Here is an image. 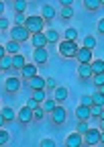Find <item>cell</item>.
<instances>
[{
	"mask_svg": "<svg viewBox=\"0 0 104 147\" xmlns=\"http://www.w3.org/2000/svg\"><path fill=\"white\" fill-rule=\"evenodd\" d=\"M25 27H27V31L33 35V33H41L43 31V27H45V21H43V16L39 14V16H27V21H25Z\"/></svg>",
	"mask_w": 104,
	"mask_h": 147,
	"instance_id": "1",
	"label": "cell"
},
{
	"mask_svg": "<svg viewBox=\"0 0 104 147\" xmlns=\"http://www.w3.org/2000/svg\"><path fill=\"white\" fill-rule=\"evenodd\" d=\"M57 45H59V55L61 57H74L76 55V51H78V43L76 41H57Z\"/></svg>",
	"mask_w": 104,
	"mask_h": 147,
	"instance_id": "2",
	"label": "cell"
},
{
	"mask_svg": "<svg viewBox=\"0 0 104 147\" xmlns=\"http://www.w3.org/2000/svg\"><path fill=\"white\" fill-rule=\"evenodd\" d=\"M82 139H84L86 145H98L102 141V131L100 129H90L88 127V131L82 133Z\"/></svg>",
	"mask_w": 104,
	"mask_h": 147,
	"instance_id": "3",
	"label": "cell"
},
{
	"mask_svg": "<svg viewBox=\"0 0 104 147\" xmlns=\"http://www.w3.org/2000/svg\"><path fill=\"white\" fill-rule=\"evenodd\" d=\"M29 37H31V33L27 31V27H25V25H14V27L10 29V39H14V41H19V43L27 41Z\"/></svg>",
	"mask_w": 104,
	"mask_h": 147,
	"instance_id": "4",
	"label": "cell"
},
{
	"mask_svg": "<svg viewBox=\"0 0 104 147\" xmlns=\"http://www.w3.org/2000/svg\"><path fill=\"white\" fill-rule=\"evenodd\" d=\"M33 61L37 63V65L47 63V61H49V51H47V47H39V49H35V51H33Z\"/></svg>",
	"mask_w": 104,
	"mask_h": 147,
	"instance_id": "5",
	"label": "cell"
},
{
	"mask_svg": "<svg viewBox=\"0 0 104 147\" xmlns=\"http://www.w3.org/2000/svg\"><path fill=\"white\" fill-rule=\"evenodd\" d=\"M49 115H51V121H53V125H63V123H65V108L59 106V104H57L53 110H51Z\"/></svg>",
	"mask_w": 104,
	"mask_h": 147,
	"instance_id": "6",
	"label": "cell"
},
{
	"mask_svg": "<svg viewBox=\"0 0 104 147\" xmlns=\"http://www.w3.org/2000/svg\"><path fill=\"white\" fill-rule=\"evenodd\" d=\"M74 57H76L80 63H90V61H92V49H88V47H78V51H76Z\"/></svg>",
	"mask_w": 104,
	"mask_h": 147,
	"instance_id": "7",
	"label": "cell"
},
{
	"mask_svg": "<svg viewBox=\"0 0 104 147\" xmlns=\"http://www.w3.org/2000/svg\"><path fill=\"white\" fill-rule=\"evenodd\" d=\"M16 119H19V123H23V125H29L33 121V110L29 106H23L19 113H16Z\"/></svg>",
	"mask_w": 104,
	"mask_h": 147,
	"instance_id": "8",
	"label": "cell"
},
{
	"mask_svg": "<svg viewBox=\"0 0 104 147\" xmlns=\"http://www.w3.org/2000/svg\"><path fill=\"white\" fill-rule=\"evenodd\" d=\"M29 39H31V43H33V47H35V49H39V47H47V39H45L43 31H41V33H33Z\"/></svg>",
	"mask_w": 104,
	"mask_h": 147,
	"instance_id": "9",
	"label": "cell"
},
{
	"mask_svg": "<svg viewBox=\"0 0 104 147\" xmlns=\"http://www.w3.org/2000/svg\"><path fill=\"white\" fill-rule=\"evenodd\" d=\"M27 84L31 86V90H37V88H45V78H41V76H31L29 80H27Z\"/></svg>",
	"mask_w": 104,
	"mask_h": 147,
	"instance_id": "10",
	"label": "cell"
},
{
	"mask_svg": "<svg viewBox=\"0 0 104 147\" xmlns=\"http://www.w3.org/2000/svg\"><path fill=\"white\" fill-rule=\"evenodd\" d=\"M19 88H21V80H19V78H8V80L4 82V90L10 92V94H14Z\"/></svg>",
	"mask_w": 104,
	"mask_h": 147,
	"instance_id": "11",
	"label": "cell"
},
{
	"mask_svg": "<svg viewBox=\"0 0 104 147\" xmlns=\"http://www.w3.org/2000/svg\"><path fill=\"white\" fill-rule=\"evenodd\" d=\"M53 98H55L57 104H59V102H65V98H67V88L55 86V88H53Z\"/></svg>",
	"mask_w": 104,
	"mask_h": 147,
	"instance_id": "12",
	"label": "cell"
},
{
	"mask_svg": "<svg viewBox=\"0 0 104 147\" xmlns=\"http://www.w3.org/2000/svg\"><path fill=\"white\" fill-rule=\"evenodd\" d=\"M78 76H80L82 80H90V78H92L90 63H80V65H78Z\"/></svg>",
	"mask_w": 104,
	"mask_h": 147,
	"instance_id": "13",
	"label": "cell"
},
{
	"mask_svg": "<svg viewBox=\"0 0 104 147\" xmlns=\"http://www.w3.org/2000/svg\"><path fill=\"white\" fill-rule=\"evenodd\" d=\"M82 143H84V139H82L80 133H72V135L65 139V145H67V147H80Z\"/></svg>",
	"mask_w": 104,
	"mask_h": 147,
	"instance_id": "14",
	"label": "cell"
},
{
	"mask_svg": "<svg viewBox=\"0 0 104 147\" xmlns=\"http://www.w3.org/2000/svg\"><path fill=\"white\" fill-rule=\"evenodd\" d=\"M76 117H78V121H88L90 119V108L84 106V104H80L76 108Z\"/></svg>",
	"mask_w": 104,
	"mask_h": 147,
	"instance_id": "15",
	"label": "cell"
},
{
	"mask_svg": "<svg viewBox=\"0 0 104 147\" xmlns=\"http://www.w3.org/2000/svg\"><path fill=\"white\" fill-rule=\"evenodd\" d=\"M4 49H6V53H8V55L21 53V43H19V41H14V39H10V41L4 45Z\"/></svg>",
	"mask_w": 104,
	"mask_h": 147,
	"instance_id": "16",
	"label": "cell"
},
{
	"mask_svg": "<svg viewBox=\"0 0 104 147\" xmlns=\"http://www.w3.org/2000/svg\"><path fill=\"white\" fill-rule=\"evenodd\" d=\"M41 16H43V21H51V18H55V8L51 6V4H45L41 8Z\"/></svg>",
	"mask_w": 104,
	"mask_h": 147,
	"instance_id": "17",
	"label": "cell"
},
{
	"mask_svg": "<svg viewBox=\"0 0 104 147\" xmlns=\"http://www.w3.org/2000/svg\"><path fill=\"white\" fill-rule=\"evenodd\" d=\"M21 74H23V78H25V80H29L31 76H35V74H37V65H31V63H25V65L21 67Z\"/></svg>",
	"mask_w": 104,
	"mask_h": 147,
	"instance_id": "18",
	"label": "cell"
},
{
	"mask_svg": "<svg viewBox=\"0 0 104 147\" xmlns=\"http://www.w3.org/2000/svg\"><path fill=\"white\" fill-rule=\"evenodd\" d=\"M39 106H41V108L45 110V113H51V110H53V108L57 106V102H55V98H53V96H51V98L47 96V98H45V100H43V102H41Z\"/></svg>",
	"mask_w": 104,
	"mask_h": 147,
	"instance_id": "19",
	"label": "cell"
},
{
	"mask_svg": "<svg viewBox=\"0 0 104 147\" xmlns=\"http://www.w3.org/2000/svg\"><path fill=\"white\" fill-rule=\"evenodd\" d=\"M43 35H45V39H47V45L59 41V33H57L55 29H47V33H43Z\"/></svg>",
	"mask_w": 104,
	"mask_h": 147,
	"instance_id": "20",
	"label": "cell"
},
{
	"mask_svg": "<svg viewBox=\"0 0 104 147\" xmlns=\"http://www.w3.org/2000/svg\"><path fill=\"white\" fill-rule=\"evenodd\" d=\"M25 63H27L25 55H21V53H14V55H12V67H14V69H21Z\"/></svg>",
	"mask_w": 104,
	"mask_h": 147,
	"instance_id": "21",
	"label": "cell"
},
{
	"mask_svg": "<svg viewBox=\"0 0 104 147\" xmlns=\"http://www.w3.org/2000/svg\"><path fill=\"white\" fill-rule=\"evenodd\" d=\"M90 117H98L100 121H104V113H102V104H90Z\"/></svg>",
	"mask_w": 104,
	"mask_h": 147,
	"instance_id": "22",
	"label": "cell"
},
{
	"mask_svg": "<svg viewBox=\"0 0 104 147\" xmlns=\"http://www.w3.org/2000/svg\"><path fill=\"white\" fill-rule=\"evenodd\" d=\"M90 69H92V74H104V61L102 59H92L90 61Z\"/></svg>",
	"mask_w": 104,
	"mask_h": 147,
	"instance_id": "23",
	"label": "cell"
},
{
	"mask_svg": "<svg viewBox=\"0 0 104 147\" xmlns=\"http://www.w3.org/2000/svg\"><path fill=\"white\" fill-rule=\"evenodd\" d=\"M0 115L4 117V121H6V123L14 121V117H16V115H14V110H12L10 106H4V108H0Z\"/></svg>",
	"mask_w": 104,
	"mask_h": 147,
	"instance_id": "24",
	"label": "cell"
},
{
	"mask_svg": "<svg viewBox=\"0 0 104 147\" xmlns=\"http://www.w3.org/2000/svg\"><path fill=\"white\" fill-rule=\"evenodd\" d=\"M0 67L2 69H12V55L4 53L2 57H0Z\"/></svg>",
	"mask_w": 104,
	"mask_h": 147,
	"instance_id": "25",
	"label": "cell"
},
{
	"mask_svg": "<svg viewBox=\"0 0 104 147\" xmlns=\"http://www.w3.org/2000/svg\"><path fill=\"white\" fill-rule=\"evenodd\" d=\"M63 39H65V41H76V39H78V31H76L74 27L65 29V31H63Z\"/></svg>",
	"mask_w": 104,
	"mask_h": 147,
	"instance_id": "26",
	"label": "cell"
},
{
	"mask_svg": "<svg viewBox=\"0 0 104 147\" xmlns=\"http://www.w3.org/2000/svg\"><path fill=\"white\" fill-rule=\"evenodd\" d=\"M12 6H14V12H25L29 2L27 0H12Z\"/></svg>",
	"mask_w": 104,
	"mask_h": 147,
	"instance_id": "27",
	"label": "cell"
},
{
	"mask_svg": "<svg viewBox=\"0 0 104 147\" xmlns=\"http://www.w3.org/2000/svg\"><path fill=\"white\" fill-rule=\"evenodd\" d=\"M84 6L88 10H98L102 8V0H84Z\"/></svg>",
	"mask_w": 104,
	"mask_h": 147,
	"instance_id": "28",
	"label": "cell"
},
{
	"mask_svg": "<svg viewBox=\"0 0 104 147\" xmlns=\"http://www.w3.org/2000/svg\"><path fill=\"white\" fill-rule=\"evenodd\" d=\"M33 98L41 104V102L47 98V92H45V88H37V90H33Z\"/></svg>",
	"mask_w": 104,
	"mask_h": 147,
	"instance_id": "29",
	"label": "cell"
},
{
	"mask_svg": "<svg viewBox=\"0 0 104 147\" xmlns=\"http://www.w3.org/2000/svg\"><path fill=\"white\" fill-rule=\"evenodd\" d=\"M84 47H88V49H94V47H96V37H92V35L84 37Z\"/></svg>",
	"mask_w": 104,
	"mask_h": 147,
	"instance_id": "30",
	"label": "cell"
},
{
	"mask_svg": "<svg viewBox=\"0 0 104 147\" xmlns=\"http://www.w3.org/2000/svg\"><path fill=\"white\" fill-rule=\"evenodd\" d=\"M92 104H104V94H102V88H98V92L92 96Z\"/></svg>",
	"mask_w": 104,
	"mask_h": 147,
	"instance_id": "31",
	"label": "cell"
},
{
	"mask_svg": "<svg viewBox=\"0 0 104 147\" xmlns=\"http://www.w3.org/2000/svg\"><path fill=\"white\" fill-rule=\"evenodd\" d=\"M45 117V110L41 108V106H37V108H33V121H41Z\"/></svg>",
	"mask_w": 104,
	"mask_h": 147,
	"instance_id": "32",
	"label": "cell"
},
{
	"mask_svg": "<svg viewBox=\"0 0 104 147\" xmlns=\"http://www.w3.org/2000/svg\"><path fill=\"white\" fill-rule=\"evenodd\" d=\"M61 16L63 18H72L74 16V8L72 6H61Z\"/></svg>",
	"mask_w": 104,
	"mask_h": 147,
	"instance_id": "33",
	"label": "cell"
},
{
	"mask_svg": "<svg viewBox=\"0 0 104 147\" xmlns=\"http://www.w3.org/2000/svg\"><path fill=\"white\" fill-rule=\"evenodd\" d=\"M88 127H90V125H88V121H78V129H76V131L82 135V133L88 131Z\"/></svg>",
	"mask_w": 104,
	"mask_h": 147,
	"instance_id": "34",
	"label": "cell"
},
{
	"mask_svg": "<svg viewBox=\"0 0 104 147\" xmlns=\"http://www.w3.org/2000/svg\"><path fill=\"white\" fill-rule=\"evenodd\" d=\"M8 139H10L8 131H4V129L0 127V145H4V143H8Z\"/></svg>",
	"mask_w": 104,
	"mask_h": 147,
	"instance_id": "35",
	"label": "cell"
},
{
	"mask_svg": "<svg viewBox=\"0 0 104 147\" xmlns=\"http://www.w3.org/2000/svg\"><path fill=\"white\" fill-rule=\"evenodd\" d=\"M94 76V84L98 86V88H102V84H104V74H92Z\"/></svg>",
	"mask_w": 104,
	"mask_h": 147,
	"instance_id": "36",
	"label": "cell"
},
{
	"mask_svg": "<svg viewBox=\"0 0 104 147\" xmlns=\"http://www.w3.org/2000/svg\"><path fill=\"white\" fill-rule=\"evenodd\" d=\"M25 21H27L25 12H16V16H14V23H16V25H25Z\"/></svg>",
	"mask_w": 104,
	"mask_h": 147,
	"instance_id": "37",
	"label": "cell"
},
{
	"mask_svg": "<svg viewBox=\"0 0 104 147\" xmlns=\"http://www.w3.org/2000/svg\"><path fill=\"white\" fill-rule=\"evenodd\" d=\"M8 27H10V21L6 16H0V31H6Z\"/></svg>",
	"mask_w": 104,
	"mask_h": 147,
	"instance_id": "38",
	"label": "cell"
},
{
	"mask_svg": "<svg viewBox=\"0 0 104 147\" xmlns=\"http://www.w3.org/2000/svg\"><path fill=\"white\" fill-rule=\"evenodd\" d=\"M55 86H57V80H55V78H47V80H45V88H49V90H53Z\"/></svg>",
	"mask_w": 104,
	"mask_h": 147,
	"instance_id": "39",
	"label": "cell"
},
{
	"mask_svg": "<svg viewBox=\"0 0 104 147\" xmlns=\"http://www.w3.org/2000/svg\"><path fill=\"white\" fill-rule=\"evenodd\" d=\"M25 106H29V108H31V110H33V108H37V106H39V102H37V100H35V98H33V96H31V98H29V100H27V104H25Z\"/></svg>",
	"mask_w": 104,
	"mask_h": 147,
	"instance_id": "40",
	"label": "cell"
},
{
	"mask_svg": "<svg viewBox=\"0 0 104 147\" xmlns=\"http://www.w3.org/2000/svg\"><path fill=\"white\" fill-rule=\"evenodd\" d=\"M80 104H84V106H90V104H92V96H88V94H86V96H82Z\"/></svg>",
	"mask_w": 104,
	"mask_h": 147,
	"instance_id": "41",
	"label": "cell"
},
{
	"mask_svg": "<svg viewBox=\"0 0 104 147\" xmlns=\"http://www.w3.org/2000/svg\"><path fill=\"white\" fill-rule=\"evenodd\" d=\"M41 147H55V141L53 139H43L41 141Z\"/></svg>",
	"mask_w": 104,
	"mask_h": 147,
	"instance_id": "42",
	"label": "cell"
},
{
	"mask_svg": "<svg viewBox=\"0 0 104 147\" xmlns=\"http://www.w3.org/2000/svg\"><path fill=\"white\" fill-rule=\"evenodd\" d=\"M59 2H61V6H72L74 0H59Z\"/></svg>",
	"mask_w": 104,
	"mask_h": 147,
	"instance_id": "43",
	"label": "cell"
},
{
	"mask_svg": "<svg viewBox=\"0 0 104 147\" xmlns=\"http://www.w3.org/2000/svg\"><path fill=\"white\" fill-rule=\"evenodd\" d=\"M98 33H104V21L98 23Z\"/></svg>",
	"mask_w": 104,
	"mask_h": 147,
	"instance_id": "44",
	"label": "cell"
},
{
	"mask_svg": "<svg viewBox=\"0 0 104 147\" xmlns=\"http://www.w3.org/2000/svg\"><path fill=\"white\" fill-rule=\"evenodd\" d=\"M2 12H4V0H0V16H2Z\"/></svg>",
	"mask_w": 104,
	"mask_h": 147,
	"instance_id": "45",
	"label": "cell"
},
{
	"mask_svg": "<svg viewBox=\"0 0 104 147\" xmlns=\"http://www.w3.org/2000/svg\"><path fill=\"white\" fill-rule=\"evenodd\" d=\"M6 53V49H4V45H0V57H2V55Z\"/></svg>",
	"mask_w": 104,
	"mask_h": 147,
	"instance_id": "46",
	"label": "cell"
},
{
	"mask_svg": "<svg viewBox=\"0 0 104 147\" xmlns=\"http://www.w3.org/2000/svg\"><path fill=\"white\" fill-rule=\"evenodd\" d=\"M4 123H6V121H4V117H2V115H0V127H2Z\"/></svg>",
	"mask_w": 104,
	"mask_h": 147,
	"instance_id": "47",
	"label": "cell"
},
{
	"mask_svg": "<svg viewBox=\"0 0 104 147\" xmlns=\"http://www.w3.org/2000/svg\"><path fill=\"white\" fill-rule=\"evenodd\" d=\"M0 108H2V98H0Z\"/></svg>",
	"mask_w": 104,
	"mask_h": 147,
	"instance_id": "48",
	"label": "cell"
},
{
	"mask_svg": "<svg viewBox=\"0 0 104 147\" xmlns=\"http://www.w3.org/2000/svg\"><path fill=\"white\" fill-rule=\"evenodd\" d=\"M0 71H2V67H0Z\"/></svg>",
	"mask_w": 104,
	"mask_h": 147,
	"instance_id": "49",
	"label": "cell"
},
{
	"mask_svg": "<svg viewBox=\"0 0 104 147\" xmlns=\"http://www.w3.org/2000/svg\"><path fill=\"white\" fill-rule=\"evenodd\" d=\"M27 2H29V0H27Z\"/></svg>",
	"mask_w": 104,
	"mask_h": 147,
	"instance_id": "50",
	"label": "cell"
}]
</instances>
